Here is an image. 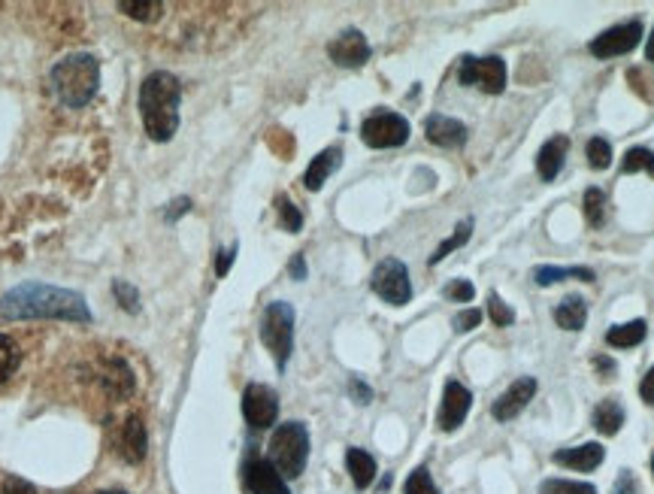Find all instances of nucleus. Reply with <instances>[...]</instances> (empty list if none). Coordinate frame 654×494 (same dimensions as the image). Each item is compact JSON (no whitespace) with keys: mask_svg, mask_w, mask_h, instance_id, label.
Segmentation results:
<instances>
[{"mask_svg":"<svg viewBox=\"0 0 654 494\" xmlns=\"http://www.w3.org/2000/svg\"><path fill=\"white\" fill-rule=\"evenodd\" d=\"M588 161L594 170H606L612 164V146L603 137H591L588 140Z\"/></svg>","mask_w":654,"mask_h":494,"instance_id":"nucleus-34","label":"nucleus"},{"mask_svg":"<svg viewBox=\"0 0 654 494\" xmlns=\"http://www.w3.org/2000/svg\"><path fill=\"white\" fill-rule=\"evenodd\" d=\"M458 82L482 88L488 94H503V88H506V61L500 55H488V58L464 55L461 67H458Z\"/></svg>","mask_w":654,"mask_h":494,"instance_id":"nucleus-6","label":"nucleus"},{"mask_svg":"<svg viewBox=\"0 0 654 494\" xmlns=\"http://www.w3.org/2000/svg\"><path fill=\"white\" fill-rule=\"evenodd\" d=\"M261 343L276 358V367L285 370L288 358L294 352V307L291 304H285V301L267 304V310L261 316Z\"/></svg>","mask_w":654,"mask_h":494,"instance_id":"nucleus-5","label":"nucleus"},{"mask_svg":"<svg viewBox=\"0 0 654 494\" xmlns=\"http://www.w3.org/2000/svg\"><path fill=\"white\" fill-rule=\"evenodd\" d=\"M482 325V310H464V313H458L455 319H452V328L458 331V334H467V331H473V328H479Z\"/></svg>","mask_w":654,"mask_h":494,"instance_id":"nucleus-38","label":"nucleus"},{"mask_svg":"<svg viewBox=\"0 0 654 494\" xmlns=\"http://www.w3.org/2000/svg\"><path fill=\"white\" fill-rule=\"evenodd\" d=\"M276 213H279V222H282V228H285L288 234H297V231L303 228V213L288 201L285 194L276 197Z\"/></svg>","mask_w":654,"mask_h":494,"instance_id":"nucleus-32","label":"nucleus"},{"mask_svg":"<svg viewBox=\"0 0 654 494\" xmlns=\"http://www.w3.org/2000/svg\"><path fill=\"white\" fill-rule=\"evenodd\" d=\"M179 101H182V82L170 70H155L140 85V116L143 128L155 143L173 140L179 128Z\"/></svg>","mask_w":654,"mask_h":494,"instance_id":"nucleus-2","label":"nucleus"},{"mask_svg":"<svg viewBox=\"0 0 654 494\" xmlns=\"http://www.w3.org/2000/svg\"><path fill=\"white\" fill-rule=\"evenodd\" d=\"M327 55L340 67H364L370 61V43L358 28H349L327 43Z\"/></svg>","mask_w":654,"mask_h":494,"instance_id":"nucleus-11","label":"nucleus"},{"mask_svg":"<svg viewBox=\"0 0 654 494\" xmlns=\"http://www.w3.org/2000/svg\"><path fill=\"white\" fill-rule=\"evenodd\" d=\"M349 394L355 398V404H361V407L373 401V391H370V385H364L361 379H352V382H349Z\"/></svg>","mask_w":654,"mask_h":494,"instance_id":"nucleus-40","label":"nucleus"},{"mask_svg":"<svg viewBox=\"0 0 654 494\" xmlns=\"http://www.w3.org/2000/svg\"><path fill=\"white\" fill-rule=\"evenodd\" d=\"M122 455L131 464H140L146 458V428H143V422L137 416L122 431Z\"/></svg>","mask_w":654,"mask_h":494,"instance_id":"nucleus-23","label":"nucleus"},{"mask_svg":"<svg viewBox=\"0 0 654 494\" xmlns=\"http://www.w3.org/2000/svg\"><path fill=\"white\" fill-rule=\"evenodd\" d=\"M645 61L654 64V31H651V37H648V43H645Z\"/></svg>","mask_w":654,"mask_h":494,"instance_id":"nucleus-47","label":"nucleus"},{"mask_svg":"<svg viewBox=\"0 0 654 494\" xmlns=\"http://www.w3.org/2000/svg\"><path fill=\"white\" fill-rule=\"evenodd\" d=\"M424 134L433 146H440V149H461L467 143V125L452 119V116H440V113L427 116Z\"/></svg>","mask_w":654,"mask_h":494,"instance_id":"nucleus-15","label":"nucleus"},{"mask_svg":"<svg viewBox=\"0 0 654 494\" xmlns=\"http://www.w3.org/2000/svg\"><path fill=\"white\" fill-rule=\"evenodd\" d=\"M470 407H473L470 388H464L458 379H449V382H446V391H443V407H440V416H436V422H440L443 431H455V428L464 425Z\"/></svg>","mask_w":654,"mask_h":494,"instance_id":"nucleus-12","label":"nucleus"},{"mask_svg":"<svg viewBox=\"0 0 654 494\" xmlns=\"http://www.w3.org/2000/svg\"><path fill=\"white\" fill-rule=\"evenodd\" d=\"M470 237H473V219H464V222L455 228V234H452L449 240H443L440 246H436V252L430 255V264H440L446 255H452L455 249H461Z\"/></svg>","mask_w":654,"mask_h":494,"instance_id":"nucleus-26","label":"nucleus"},{"mask_svg":"<svg viewBox=\"0 0 654 494\" xmlns=\"http://www.w3.org/2000/svg\"><path fill=\"white\" fill-rule=\"evenodd\" d=\"M555 325L558 328H564V331H582L585 328V322H588V304L579 298V294H570L567 301H561L558 307H555Z\"/></svg>","mask_w":654,"mask_h":494,"instance_id":"nucleus-20","label":"nucleus"},{"mask_svg":"<svg viewBox=\"0 0 654 494\" xmlns=\"http://www.w3.org/2000/svg\"><path fill=\"white\" fill-rule=\"evenodd\" d=\"M533 279H536V285H542V288H549V285H555V282H564V279H582V282H594L597 279V273L591 270V267H536L533 270Z\"/></svg>","mask_w":654,"mask_h":494,"instance_id":"nucleus-21","label":"nucleus"},{"mask_svg":"<svg viewBox=\"0 0 654 494\" xmlns=\"http://www.w3.org/2000/svg\"><path fill=\"white\" fill-rule=\"evenodd\" d=\"M567 149H570V140L564 134L552 137V140H545L539 155H536V170L542 176V182H552L561 167H564V158H567Z\"/></svg>","mask_w":654,"mask_h":494,"instance_id":"nucleus-18","label":"nucleus"},{"mask_svg":"<svg viewBox=\"0 0 654 494\" xmlns=\"http://www.w3.org/2000/svg\"><path fill=\"white\" fill-rule=\"evenodd\" d=\"M533 394H536V379L533 376H521L518 382H512L500 398L494 401L491 407V416L497 422H512L530 401H533Z\"/></svg>","mask_w":654,"mask_h":494,"instance_id":"nucleus-14","label":"nucleus"},{"mask_svg":"<svg viewBox=\"0 0 654 494\" xmlns=\"http://www.w3.org/2000/svg\"><path fill=\"white\" fill-rule=\"evenodd\" d=\"M582 207H585V219L591 225H603V219H606V194L600 188H588L585 191Z\"/></svg>","mask_w":654,"mask_h":494,"instance_id":"nucleus-31","label":"nucleus"},{"mask_svg":"<svg viewBox=\"0 0 654 494\" xmlns=\"http://www.w3.org/2000/svg\"><path fill=\"white\" fill-rule=\"evenodd\" d=\"M243 482L252 494H291L285 476L270 464V458H252L243 467Z\"/></svg>","mask_w":654,"mask_h":494,"instance_id":"nucleus-13","label":"nucleus"},{"mask_svg":"<svg viewBox=\"0 0 654 494\" xmlns=\"http://www.w3.org/2000/svg\"><path fill=\"white\" fill-rule=\"evenodd\" d=\"M346 467H349L352 482H355L358 488H367V485L376 479V461H373V455L364 452V449H358V446H352V449L346 452Z\"/></svg>","mask_w":654,"mask_h":494,"instance_id":"nucleus-24","label":"nucleus"},{"mask_svg":"<svg viewBox=\"0 0 654 494\" xmlns=\"http://www.w3.org/2000/svg\"><path fill=\"white\" fill-rule=\"evenodd\" d=\"M119 10L137 22H155L161 13H164V4H158V0H146V4H137V0H122Z\"/></svg>","mask_w":654,"mask_h":494,"instance_id":"nucleus-30","label":"nucleus"},{"mask_svg":"<svg viewBox=\"0 0 654 494\" xmlns=\"http://www.w3.org/2000/svg\"><path fill=\"white\" fill-rule=\"evenodd\" d=\"M52 88L58 101L70 110H82L94 101L100 88V64L88 52H73L52 67Z\"/></svg>","mask_w":654,"mask_h":494,"instance_id":"nucleus-3","label":"nucleus"},{"mask_svg":"<svg viewBox=\"0 0 654 494\" xmlns=\"http://www.w3.org/2000/svg\"><path fill=\"white\" fill-rule=\"evenodd\" d=\"M603 458H606V449L600 443H582V446H570V449H561L552 455L555 464L570 467V470H582V473L597 470L603 464Z\"/></svg>","mask_w":654,"mask_h":494,"instance_id":"nucleus-16","label":"nucleus"},{"mask_svg":"<svg viewBox=\"0 0 654 494\" xmlns=\"http://www.w3.org/2000/svg\"><path fill=\"white\" fill-rule=\"evenodd\" d=\"M624 425V407L618 398H609L603 401L597 410H594V428L603 434V437H615Z\"/></svg>","mask_w":654,"mask_h":494,"instance_id":"nucleus-22","label":"nucleus"},{"mask_svg":"<svg viewBox=\"0 0 654 494\" xmlns=\"http://www.w3.org/2000/svg\"><path fill=\"white\" fill-rule=\"evenodd\" d=\"M309 458V431L303 422H285L270 437V464L285 476L297 479Z\"/></svg>","mask_w":654,"mask_h":494,"instance_id":"nucleus-4","label":"nucleus"},{"mask_svg":"<svg viewBox=\"0 0 654 494\" xmlns=\"http://www.w3.org/2000/svg\"><path fill=\"white\" fill-rule=\"evenodd\" d=\"M0 319H61V322H91V310L79 291L22 282L0 298Z\"/></svg>","mask_w":654,"mask_h":494,"instance_id":"nucleus-1","label":"nucleus"},{"mask_svg":"<svg viewBox=\"0 0 654 494\" xmlns=\"http://www.w3.org/2000/svg\"><path fill=\"white\" fill-rule=\"evenodd\" d=\"M639 43H642V22L633 19V22L615 25V28L603 31L600 37H594L591 40V55L594 58H618V55L633 52Z\"/></svg>","mask_w":654,"mask_h":494,"instance_id":"nucleus-10","label":"nucleus"},{"mask_svg":"<svg viewBox=\"0 0 654 494\" xmlns=\"http://www.w3.org/2000/svg\"><path fill=\"white\" fill-rule=\"evenodd\" d=\"M340 164H343V149H340V146H331V149L318 152V155L309 161L306 173H303V185H306V191H321V185L327 182V176L337 173Z\"/></svg>","mask_w":654,"mask_h":494,"instance_id":"nucleus-17","label":"nucleus"},{"mask_svg":"<svg viewBox=\"0 0 654 494\" xmlns=\"http://www.w3.org/2000/svg\"><path fill=\"white\" fill-rule=\"evenodd\" d=\"M639 398L648 404V407H654V367L642 376V385H639Z\"/></svg>","mask_w":654,"mask_h":494,"instance_id":"nucleus-43","label":"nucleus"},{"mask_svg":"<svg viewBox=\"0 0 654 494\" xmlns=\"http://www.w3.org/2000/svg\"><path fill=\"white\" fill-rule=\"evenodd\" d=\"M4 494H37V488H34L31 482L19 479V476H10V479L4 482Z\"/></svg>","mask_w":654,"mask_h":494,"instance_id":"nucleus-42","label":"nucleus"},{"mask_svg":"<svg viewBox=\"0 0 654 494\" xmlns=\"http://www.w3.org/2000/svg\"><path fill=\"white\" fill-rule=\"evenodd\" d=\"M19 358H22V352H19L16 340L0 334V382H7L13 376V370L19 367Z\"/></svg>","mask_w":654,"mask_h":494,"instance_id":"nucleus-29","label":"nucleus"},{"mask_svg":"<svg viewBox=\"0 0 654 494\" xmlns=\"http://www.w3.org/2000/svg\"><path fill=\"white\" fill-rule=\"evenodd\" d=\"M243 416L249 422V428L255 431H264L276 422L279 416V398L270 385H261V382H252L246 385L243 391Z\"/></svg>","mask_w":654,"mask_h":494,"instance_id":"nucleus-9","label":"nucleus"},{"mask_svg":"<svg viewBox=\"0 0 654 494\" xmlns=\"http://www.w3.org/2000/svg\"><path fill=\"white\" fill-rule=\"evenodd\" d=\"M594 364H597V370H603V373H612V370H615V361H612V358H597Z\"/></svg>","mask_w":654,"mask_h":494,"instance_id":"nucleus-46","label":"nucleus"},{"mask_svg":"<svg viewBox=\"0 0 654 494\" xmlns=\"http://www.w3.org/2000/svg\"><path fill=\"white\" fill-rule=\"evenodd\" d=\"M361 140L370 149H397L409 140V122L400 113H373L361 125Z\"/></svg>","mask_w":654,"mask_h":494,"instance_id":"nucleus-8","label":"nucleus"},{"mask_svg":"<svg viewBox=\"0 0 654 494\" xmlns=\"http://www.w3.org/2000/svg\"><path fill=\"white\" fill-rule=\"evenodd\" d=\"M288 273H291V279L303 282V279H306V258H303V255H294V261H291Z\"/></svg>","mask_w":654,"mask_h":494,"instance_id":"nucleus-45","label":"nucleus"},{"mask_svg":"<svg viewBox=\"0 0 654 494\" xmlns=\"http://www.w3.org/2000/svg\"><path fill=\"white\" fill-rule=\"evenodd\" d=\"M648 334V325L645 319H633L627 325H615L606 331V343L615 346V349H630V346H639Z\"/></svg>","mask_w":654,"mask_h":494,"instance_id":"nucleus-25","label":"nucleus"},{"mask_svg":"<svg viewBox=\"0 0 654 494\" xmlns=\"http://www.w3.org/2000/svg\"><path fill=\"white\" fill-rule=\"evenodd\" d=\"M113 294H116V301L122 304L125 313H140V291L128 282V279H113Z\"/></svg>","mask_w":654,"mask_h":494,"instance_id":"nucleus-33","label":"nucleus"},{"mask_svg":"<svg viewBox=\"0 0 654 494\" xmlns=\"http://www.w3.org/2000/svg\"><path fill=\"white\" fill-rule=\"evenodd\" d=\"M373 291L391 307H403L412 298V282H409V270L400 258H385L376 264L373 279H370Z\"/></svg>","mask_w":654,"mask_h":494,"instance_id":"nucleus-7","label":"nucleus"},{"mask_svg":"<svg viewBox=\"0 0 654 494\" xmlns=\"http://www.w3.org/2000/svg\"><path fill=\"white\" fill-rule=\"evenodd\" d=\"M639 170H645V173L654 176V152L645 149V146L627 149V152H624V161H621V173H639Z\"/></svg>","mask_w":654,"mask_h":494,"instance_id":"nucleus-27","label":"nucleus"},{"mask_svg":"<svg viewBox=\"0 0 654 494\" xmlns=\"http://www.w3.org/2000/svg\"><path fill=\"white\" fill-rule=\"evenodd\" d=\"M234 258H237V243H234V246H228V249H222V252H218V258H215V276H218V279H222V276H228V270H231Z\"/></svg>","mask_w":654,"mask_h":494,"instance_id":"nucleus-39","label":"nucleus"},{"mask_svg":"<svg viewBox=\"0 0 654 494\" xmlns=\"http://www.w3.org/2000/svg\"><path fill=\"white\" fill-rule=\"evenodd\" d=\"M403 491H406V494H440V488L433 485V479H430L427 467H418V470H412V473H409V479H406V485H403Z\"/></svg>","mask_w":654,"mask_h":494,"instance_id":"nucleus-35","label":"nucleus"},{"mask_svg":"<svg viewBox=\"0 0 654 494\" xmlns=\"http://www.w3.org/2000/svg\"><path fill=\"white\" fill-rule=\"evenodd\" d=\"M443 294H446L449 301H455V304H470V301H473V294H476V288H473L470 279H455V282L446 285Z\"/></svg>","mask_w":654,"mask_h":494,"instance_id":"nucleus-36","label":"nucleus"},{"mask_svg":"<svg viewBox=\"0 0 654 494\" xmlns=\"http://www.w3.org/2000/svg\"><path fill=\"white\" fill-rule=\"evenodd\" d=\"M188 210H191L188 197H176V201L170 204V210H164V219H167V222H176V219H179L182 213H188Z\"/></svg>","mask_w":654,"mask_h":494,"instance_id":"nucleus-44","label":"nucleus"},{"mask_svg":"<svg viewBox=\"0 0 654 494\" xmlns=\"http://www.w3.org/2000/svg\"><path fill=\"white\" fill-rule=\"evenodd\" d=\"M636 488H639L636 476H633L630 470H621V473H618V482H615V494H636Z\"/></svg>","mask_w":654,"mask_h":494,"instance_id":"nucleus-41","label":"nucleus"},{"mask_svg":"<svg viewBox=\"0 0 654 494\" xmlns=\"http://www.w3.org/2000/svg\"><path fill=\"white\" fill-rule=\"evenodd\" d=\"M103 385L109 394H116V398H125V394L134 391V370L122 361V358H113V361H106L103 367Z\"/></svg>","mask_w":654,"mask_h":494,"instance_id":"nucleus-19","label":"nucleus"},{"mask_svg":"<svg viewBox=\"0 0 654 494\" xmlns=\"http://www.w3.org/2000/svg\"><path fill=\"white\" fill-rule=\"evenodd\" d=\"M651 470H654V458H651Z\"/></svg>","mask_w":654,"mask_h":494,"instance_id":"nucleus-49","label":"nucleus"},{"mask_svg":"<svg viewBox=\"0 0 654 494\" xmlns=\"http://www.w3.org/2000/svg\"><path fill=\"white\" fill-rule=\"evenodd\" d=\"M488 316H491V322H494L497 328H506V325L515 322V313L500 301V294H491V298H488Z\"/></svg>","mask_w":654,"mask_h":494,"instance_id":"nucleus-37","label":"nucleus"},{"mask_svg":"<svg viewBox=\"0 0 654 494\" xmlns=\"http://www.w3.org/2000/svg\"><path fill=\"white\" fill-rule=\"evenodd\" d=\"M97 494H128V491H122V488H106V491H97Z\"/></svg>","mask_w":654,"mask_h":494,"instance_id":"nucleus-48","label":"nucleus"},{"mask_svg":"<svg viewBox=\"0 0 654 494\" xmlns=\"http://www.w3.org/2000/svg\"><path fill=\"white\" fill-rule=\"evenodd\" d=\"M539 494H597L591 482H576V479H545L539 485Z\"/></svg>","mask_w":654,"mask_h":494,"instance_id":"nucleus-28","label":"nucleus"}]
</instances>
